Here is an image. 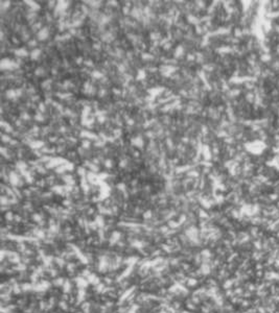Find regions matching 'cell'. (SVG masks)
<instances>
[]
</instances>
